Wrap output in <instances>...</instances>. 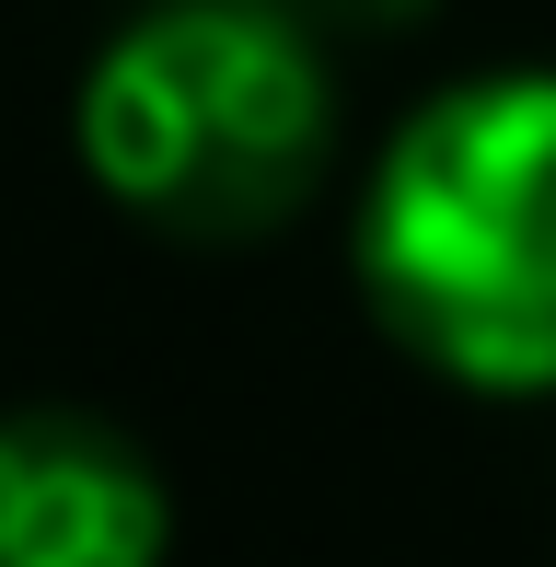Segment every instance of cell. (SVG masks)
Listing matches in <instances>:
<instances>
[{
	"label": "cell",
	"instance_id": "2",
	"mask_svg": "<svg viewBox=\"0 0 556 567\" xmlns=\"http://www.w3.org/2000/svg\"><path fill=\"white\" fill-rule=\"evenodd\" d=\"M360 290L441 382L556 394V70H475L383 140Z\"/></svg>",
	"mask_w": 556,
	"mask_h": 567
},
{
	"label": "cell",
	"instance_id": "1",
	"mask_svg": "<svg viewBox=\"0 0 556 567\" xmlns=\"http://www.w3.org/2000/svg\"><path fill=\"white\" fill-rule=\"evenodd\" d=\"M82 174L140 231L233 255L337 163V70L301 0H140L70 93Z\"/></svg>",
	"mask_w": 556,
	"mask_h": 567
},
{
	"label": "cell",
	"instance_id": "3",
	"mask_svg": "<svg viewBox=\"0 0 556 567\" xmlns=\"http://www.w3.org/2000/svg\"><path fill=\"white\" fill-rule=\"evenodd\" d=\"M163 475L82 405L0 417V567H163Z\"/></svg>",
	"mask_w": 556,
	"mask_h": 567
},
{
	"label": "cell",
	"instance_id": "4",
	"mask_svg": "<svg viewBox=\"0 0 556 567\" xmlns=\"http://www.w3.org/2000/svg\"><path fill=\"white\" fill-rule=\"evenodd\" d=\"M325 12H348V23H371V35H394V23H429L441 0H325Z\"/></svg>",
	"mask_w": 556,
	"mask_h": 567
}]
</instances>
